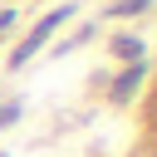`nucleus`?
<instances>
[{"instance_id":"obj_4","label":"nucleus","mask_w":157,"mask_h":157,"mask_svg":"<svg viewBox=\"0 0 157 157\" xmlns=\"http://www.w3.org/2000/svg\"><path fill=\"white\" fill-rule=\"evenodd\" d=\"M147 5H152V0H118L113 15H137V10H147Z\"/></svg>"},{"instance_id":"obj_6","label":"nucleus","mask_w":157,"mask_h":157,"mask_svg":"<svg viewBox=\"0 0 157 157\" xmlns=\"http://www.w3.org/2000/svg\"><path fill=\"white\" fill-rule=\"evenodd\" d=\"M10 25H15V15H10V10H0V34H5Z\"/></svg>"},{"instance_id":"obj_5","label":"nucleus","mask_w":157,"mask_h":157,"mask_svg":"<svg viewBox=\"0 0 157 157\" xmlns=\"http://www.w3.org/2000/svg\"><path fill=\"white\" fill-rule=\"evenodd\" d=\"M15 118H20V108H15V103H5V108H0V128H10Z\"/></svg>"},{"instance_id":"obj_1","label":"nucleus","mask_w":157,"mask_h":157,"mask_svg":"<svg viewBox=\"0 0 157 157\" xmlns=\"http://www.w3.org/2000/svg\"><path fill=\"white\" fill-rule=\"evenodd\" d=\"M69 15H74V10H54V15H44V20H39V25H34V29L20 39V49L10 54V69H20V64H25V59H29V54H34V49H39V44H44V39H49V34H54V29L69 20Z\"/></svg>"},{"instance_id":"obj_3","label":"nucleus","mask_w":157,"mask_h":157,"mask_svg":"<svg viewBox=\"0 0 157 157\" xmlns=\"http://www.w3.org/2000/svg\"><path fill=\"white\" fill-rule=\"evenodd\" d=\"M137 83H142V64H132V69L113 83V98H118V103H123V98H132V88H137Z\"/></svg>"},{"instance_id":"obj_2","label":"nucleus","mask_w":157,"mask_h":157,"mask_svg":"<svg viewBox=\"0 0 157 157\" xmlns=\"http://www.w3.org/2000/svg\"><path fill=\"white\" fill-rule=\"evenodd\" d=\"M113 54H118L123 64H142V44H137L132 34H123V39H113Z\"/></svg>"}]
</instances>
